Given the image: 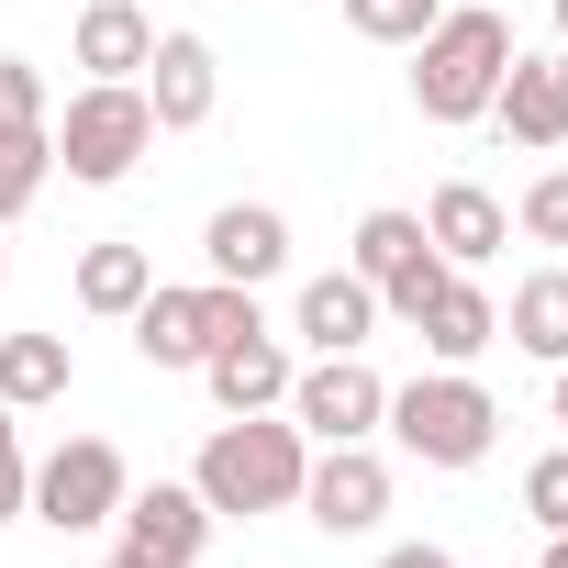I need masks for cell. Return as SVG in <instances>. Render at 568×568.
<instances>
[{
  "label": "cell",
  "instance_id": "ffe728a7",
  "mask_svg": "<svg viewBox=\"0 0 568 568\" xmlns=\"http://www.w3.org/2000/svg\"><path fill=\"white\" fill-rule=\"evenodd\" d=\"M145 291H156V256H145L134 234H101V245H79V313L123 324V313H134Z\"/></svg>",
  "mask_w": 568,
  "mask_h": 568
},
{
  "label": "cell",
  "instance_id": "44dd1931",
  "mask_svg": "<svg viewBox=\"0 0 568 568\" xmlns=\"http://www.w3.org/2000/svg\"><path fill=\"white\" fill-rule=\"evenodd\" d=\"M501 335H513L535 368H557V357H568V267H535V278H513Z\"/></svg>",
  "mask_w": 568,
  "mask_h": 568
},
{
  "label": "cell",
  "instance_id": "6da1fadb",
  "mask_svg": "<svg viewBox=\"0 0 568 568\" xmlns=\"http://www.w3.org/2000/svg\"><path fill=\"white\" fill-rule=\"evenodd\" d=\"M302 468H313V435L291 413H223L190 457V490L212 501V524H245V513H302Z\"/></svg>",
  "mask_w": 568,
  "mask_h": 568
},
{
  "label": "cell",
  "instance_id": "e0dca14e",
  "mask_svg": "<svg viewBox=\"0 0 568 568\" xmlns=\"http://www.w3.org/2000/svg\"><path fill=\"white\" fill-rule=\"evenodd\" d=\"M68 57H79L90 79H145V57H156V12H145V0H90L79 34H68Z\"/></svg>",
  "mask_w": 568,
  "mask_h": 568
},
{
  "label": "cell",
  "instance_id": "ac0fdd59",
  "mask_svg": "<svg viewBox=\"0 0 568 568\" xmlns=\"http://www.w3.org/2000/svg\"><path fill=\"white\" fill-rule=\"evenodd\" d=\"M123 324H134V357H145V368H201V357H212V335H201V278H190V291L156 278Z\"/></svg>",
  "mask_w": 568,
  "mask_h": 568
},
{
  "label": "cell",
  "instance_id": "2e32d148",
  "mask_svg": "<svg viewBox=\"0 0 568 568\" xmlns=\"http://www.w3.org/2000/svg\"><path fill=\"white\" fill-rule=\"evenodd\" d=\"M424 245H435L446 267H490V256L513 245V212H501L479 179H446V190L424 201Z\"/></svg>",
  "mask_w": 568,
  "mask_h": 568
},
{
  "label": "cell",
  "instance_id": "4316f807",
  "mask_svg": "<svg viewBox=\"0 0 568 568\" xmlns=\"http://www.w3.org/2000/svg\"><path fill=\"white\" fill-rule=\"evenodd\" d=\"M57 101H45V68L34 57H0V123H45Z\"/></svg>",
  "mask_w": 568,
  "mask_h": 568
},
{
  "label": "cell",
  "instance_id": "7c38bea8",
  "mask_svg": "<svg viewBox=\"0 0 568 568\" xmlns=\"http://www.w3.org/2000/svg\"><path fill=\"white\" fill-rule=\"evenodd\" d=\"M123 546H145V557H168V568H201V546H212V501L190 490V479H145V490H123Z\"/></svg>",
  "mask_w": 568,
  "mask_h": 568
},
{
  "label": "cell",
  "instance_id": "4fadbf2b",
  "mask_svg": "<svg viewBox=\"0 0 568 568\" xmlns=\"http://www.w3.org/2000/svg\"><path fill=\"white\" fill-rule=\"evenodd\" d=\"M291 335L313 346V357H357L368 335H379V291L357 267H324V278H302V302H291Z\"/></svg>",
  "mask_w": 568,
  "mask_h": 568
},
{
  "label": "cell",
  "instance_id": "9a60e30c",
  "mask_svg": "<svg viewBox=\"0 0 568 568\" xmlns=\"http://www.w3.org/2000/svg\"><path fill=\"white\" fill-rule=\"evenodd\" d=\"M291 368H302V357L256 324V335H234V346L201 357V390H212L223 413H278V402H291Z\"/></svg>",
  "mask_w": 568,
  "mask_h": 568
},
{
  "label": "cell",
  "instance_id": "f546056e",
  "mask_svg": "<svg viewBox=\"0 0 568 568\" xmlns=\"http://www.w3.org/2000/svg\"><path fill=\"white\" fill-rule=\"evenodd\" d=\"M546 413H557V435H568V357H557V390H546Z\"/></svg>",
  "mask_w": 568,
  "mask_h": 568
},
{
  "label": "cell",
  "instance_id": "d6a6232c",
  "mask_svg": "<svg viewBox=\"0 0 568 568\" xmlns=\"http://www.w3.org/2000/svg\"><path fill=\"white\" fill-rule=\"evenodd\" d=\"M0 278H12V256H0Z\"/></svg>",
  "mask_w": 568,
  "mask_h": 568
},
{
  "label": "cell",
  "instance_id": "f1b7e54d",
  "mask_svg": "<svg viewBox=\"0 0 568 568\" xmlns=\"http://www.w3.org/2000/svg\"><path fill=\"white\" fill-rule=\"evenodd\" d=\"M101 568H168V557H145V546H123V535H112V546H101Z\"/></svg>",
  "mask_w": 568,
  "mask_h": 568
},
{
  "label": "cell",
  "instance_id": "3957f363",
  "mask_svg": "<svg viewBox=\"0 0 568 568\" xmlns=\"http://www.w3.org/2000/svg\"><path fill=\"white\" fill-rule=\"evenodd\" d=\"M57 134V168L79 190H123L145 156H156V112H145V79H79L68 112H45Z\"/></svg>",
  "mask_w": 568,
  "mask_h": 568
},
{
  "label": "cell",
  "instance_id": "484cf974",
  "mask_svg": "<svg viewBox=\"0 0 568 568\" xmlns=\"http://www.w3.org/2000/svg\"><path fill=\"white\" fill-rule=\"evenodd\" d=\"M524 513H535L546 535H568V446H546V457L524 468Z\"/></svg>",
  "mask_w": 568,
  "mask_h": 568
},
{
  "label": "cell",
  "instance_id": "d6986e66",
  "mask_svg": "<svg viewBox=\"0 0 568 568\" xmlns=\"http://www.w3.org/2000/svg\"><path fill=\"white\" fill-rule=\"evenodd\" d=\"M79 390V346L68 335H0V402L12 413H57Z\"/></svg>",
  "mask_w": 568,
  "mask_h": 568
},
{
  "label": "cell",
  "instance_id": "1f68e13d",
  "mask_svg": "<svg viewBox=\"0 0 568 568\" xmlns=\"http://www.w3.org/2000/svg\"><path fill=\"white\" fill-rule=\"evenodd\" d=\"M557 45H568V0H557Z\"/></svg>",
  "mask_w": 568,
  "mask_h": 568
},
{
  "label": "cell",
  "instance_id": "cb8c5ba5",
  "mask_svg": "<svg viewBox=\"0 0 568 568\" xmlns=\"http://www.w3.org/2000/svg\"><path fill=\"white\" fill-rule=\"evenodd\" d=\"M513 234H524V245H568V168H535V179H524Z\"/></svg>",
  "mask_w": 568,
  "mask_h": 568
},
{
  "label": "cell",
  "instance_id": "9c48e42d",
  "mask_svg": "<svg viewBox=\"0 0 568 568\" xmlns=\"http://www.w3.org/2000/svg\"><path fill=\"white\" fill-rule=\"evenodd\" d=\"M302 513H313L324 535H379V513H390V457H379V446H313Z\"/></svg>",
  "mask_w": 568,
  "mask_h": 568
},
{
  "label": "cell",
  "instance_id": "8fae6325",
  "mask_svg": "<svg viewBox=\"0 0 568 568\" xmlns=\"http://www.w3.org/2000/svg\"><path fill=\"white\" fill-rule=\"evenodd\" d=\"M212 101H223V57H212L201 34H156V57H145V112H156V134H201Z\"/></svg>",
  "mask_w": 568,
  "mask_h": 568
},
{
  "label": "cell",
  "instance_id": "d4e9b609",
  "mask_svg": "<svg viewBox=\"0 0 568 568\" xmlns=\"http://www.w3.org/2000/svg\"><path fill=\"white\" fill-rule=\"evenodd\" d=\"M23 501H34V457H23V413L0 402V524H23Z\"/></svg>",
  "mask_w": 568,
  "mask_h": 568
},
{
  "label": "cell",
  "instance_id": "52a82bcc",
  "mask_svg": "<svg viewBox=\"0 0 568 568\" xmlns=\"http://www.w3.org/2000/svg\"><path fill=\"white\" fill-rule=\"evenodd\" d=\"M346 267L379 291V313H390V324H413V313L446 291V278H457V267L424 245V212H368V223H357V245H346Z\"/></svg>",
  "mask_w": 568,
  "mask_h": 568
},
{
  "label": "cell",
  "instance_id": "5bb4252c",
  "mask_svg": "<svg viewBox=\"0 0 568 568\" xmlns=\"http://www.w3.org/2000/svg\"><path fill=\"white\" fill-rule=\"evenodd\" d=\"M413 335H424V357H435V368H479V357L501 346V302L479 291V267H457V278H446V291L413 313Z\"/></svg>",
  "mask_w": 568,
  "mask_h": 568
},
{
  "label": "cell",
  "instance_id": "5b68a950",
  "mask_svg": "<svg viewBox=\"0 0 568 568\" xmlns=\"http://www.w3.org/2000/svg\"><path fill=\"white\" fill-rule=\"evenodd\" d=\"M123 490H134V468H123V446L112 435H68L57 457H34V524L45 535H101L112 513H123Z\"/></svg>",
  "mask_w": 568,
  "mask_h": 568
},
{
  "label": "cell",
  "instance_id": "603a6c76",
  "mask_svg": "<svg viewBox=\"0 0 568 568\" xmlns=\"http://www.w3.org/2000/svg\"><path fill=\"white\" fill-rule=\"evenodd\" d=\"M435 12H446V0H346V23H357L368 45H402V57L435 34Z\"/></svg>",
  "mask_w": 568,
  "mask_h": 568
},
{
  "label": "cell",
  "instance_id": "ba28073f",
  "mask_svg": "<svg viewBox=\"0 0 568 568\" xmlns=\"http://www.w3.org/2000/svg\"><path fill=\"white\" fill-rule=\"evenodd\" d=\"M490 123L524 145V156H557L568 145V45H513L501 90H490Z\"/></svg>",
  "mask_w": 568,
  "mask_h": 568
},
{
  "label": "cell",
  "instance_id": "277c9868",
  "mask_svg": "<svg viewBox=\"0 0 568 568\" xmlns=\"http://www.w3.org/2000/svg\"><path fill=\"white\" fill-rule=\"evenodd\" d=\"M379 424H390L402 457H424V468H479V457L501 446V402L479 390V368H424V379H402Z\"/></svg>",
  "mask_w": 568,
  "mask_h": 568
},
{
  "label": "cell",
  "instance_id": "7a4b0ae2",
  "mask_svg": "<svg viewBox=\"0 0 568 568\" xmlns=\"http://www.w3.org/2000/svg\"><path fill=\"white\" fill-rule=\"evenodd\" d=\"M501 68H513V23L490 12V0H446L435 34L413 45V112L446 123V134H457V123H490Z\"/></svg>",
  "mask_w": 568,
  "mask_h": 568
},
{
  "label": "cell",
  "instance_id": "8992f818",
  "mask_svg": "<svg viewBox=\"0 0 568 568\" xmlns=\"http://www.w3.org/2000/svg\"><path fill=\"white\" fill-rule=\"evenodd\" d=\"M278 413H291L313 446H368L379 413H390V379L368 368V346L357 357H313V368H291V402H278Z\"/></svg>",
  "mask_w": 568,
  "mask_h": 568
},
{
  "label": "cell",
  "instance_id": "7402d4cb",
  "mask_svg": "<svg viewBox=\"0 0 568 568\" xmlns=\"http://www.w3.org/2000/svg\"><path fill=\"white\" fill-rule=\"evenodd\" d=\"M57 179V134L45 123H0V223H23Z\"/></svg>",
  "mask_w": 568,
  "mask_h": 568
},
{
  "label": "cell",
  "instance_id": "4dcf8cb0",
  "mask_svg": "<svg viewBox=\"0 0 568 568\" xmlns=\"http://www.w3.org/2000/svg\"><path fill=\"white\" fill-rule=\"evenodd\" d=\"M546 568H568V535H546Z\"/></svg>",
  "mask_w": 568,
  "mask_h": 568
},
{
  "label": "cell",
  "instance_id": "30bf717a",
  "mask_svg": "<svg viewBox=\"0 0 568 568\" xmlns=\"http://www.w3.org/2000/svg\"><path fill=\"white\" fill-rule=\"evenodd\" d=\"M291 267V212L278 201H223L201 223V278H234V291H267Z\"/></svg>",
  "mask_w": 568,
  "mask_h": 568
},
{
  "label": "cell",
  "instance_id": "83f0119b",
  "mask_svg": "<svg viewBox=\"0 0 568 568\" xmlns=\"http://www.w3.org/2000/svg\"><path fill=\"white\" fill-rule=\"evenodd\" d=\"M379 568H457L435 535H402V546H379Z\"/></svg>",
  "mask_w": 568,
  "mask_h": 568
}]
</instances>
